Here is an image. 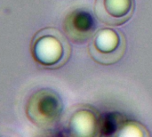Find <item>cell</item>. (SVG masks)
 Returning <instances> with one entry per match:
<instances>
[{
    "label": "cell",
    "mask_w": 152,
    "mask_h": 137,
    "mask_svg": "<svg viewBox=\"0 0 152 137\" xmlns=\"http://www.w3.org/2000/svg\"><path fill=\"white\" fill-rule=\"evenodd\" d=\"M31 53L39 66L45 69H58L69 61L71 47L60 30L46 28L35 35L31 42Z\"/></svg>",
    "instance_id": "6da1fadb"
},
{
    "label": "cell",
    "mask_w": 152,
    "mask_h": 137,
    "mask_svg": "<svg viewBox=\"0 0 152 137\" xmlns=\"http://www.w3.org/2000/svg\"><path fill=\"white\" fill-rule=\"evenodd\" d=\"M126 51L125 35L111 28H102L97 30L89 45V53L92 58L103 65H111L119 62Z\"/></svg>",
    "instance_id": "7a4b0ae2"
},
{
    "label": "cell",
    "mask_w": 152,
    "mask_h": 137,
    "mask_svg": "<svg viewBox=\"0 0 152 137\" xmlns=\"http://www.w3.org/2000/svg\"><path fill=\"white\" fill-rule=\"evenodd\" d=\"M61 111L62 103L59 96L47 90L36 95L28 109L33 122L41 127H51L57 123Z\"/></svg>",
    "instance_id": "3957f363"
},
{
    "label": "cell",
    "mask_w": 152,
    "mask_h": 137,
    "mask_svg": "<svg viewBox=\"0 0 152 137\" xmlns=\"http://www.w3.org/2000/svg\"><path fill=\"white\" fill-rule=\"evenodd\" d=\"M134 0H96L94 12L103 23L118 26L126 23L134 14Z\"/></svg>",
    "instance_id": "277c9868"
},
{
    "label": "cell",
    "mask_w": 152,
    "mask_h": 137,
    "mask_svg": "<svg viewBox=\"0 0 152 137\" xmlns=\"http://www.w3.org/2000/svg\"><path fill=\"white\" fill-rule=\"evenodd\" d=\"M66 123L69 134L75 136H98L102 127L98 111L90 106H80L74 109Z\"/></svg>",
    "instance_id": "5b68a950"
},
{
    "label": "cell",
    "mask_w": 152,
    "mask_h": 137,
    "mask_svg": "<svg viewBox=\"0 0 152 137\" xmlns=\"http://www.w3.org/2000/svg\"><path fill=\"white\" fill-rule=\"evenodd\" d=\"M64 29L67 35L73 41H85L94 29V19L88 12L78 9L72 12L66 18Z\"/></svg>",
    "instance_id": "8992f818"
}]
</instances>
